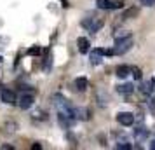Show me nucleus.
<instances>
[{
    "mask_svg": "<svg viewBox=\"0 0 155 150\" xmlns=\"http://www.w3.org/2000/svg\"><path fill=\"white\" fill-rule=\"evenodd\" d=\"M40 52H42V49H40L38 45H35V47H30V49H28V54H30V56H38Z\"/></svg>",
    "mask_w": 155,
    "mask_h": 150,
    "instance_id": "obj_18",
    "label": "nucleus"
},
{
    "mask_svg": "<svg viewBox=\"0 0 155 150\" xmlns=\"http://www.w3.org/2000/svg\"><path fill=\"white\" fill-rule=\"evenodd\" d=\"M152 82H153V86H155V77H153V79H152Z\"/></svg>",
    "mask_w": 155,
    "mask_h": 150,
    "instance_id": "obj_26",
    "label": "nucleus"
},
{
    "mask_svg": "<svg viewBox=\"0 0 155 150\" xmlns=\"http://www.w3.org/2000/svg\"><path fill=\"white\" fill-rule=\"evenodd\" d=\"M18 105H19V108H23V110L31 108L33 107V96H31V94H23L21 98H19V101H18Z\"/></svg>",
    "mask_w": 155,
    "mask_h": 150,
    "instance_id": "obj_6",
    "label": "nucleus"
},
{
    "mask_svg": "<svg viewBox=\"0 0 155 150\" xmlns=\"http://www.w3.org/2000/svg\"><path fill=\"white\" fill-rule=\"evenodd\" d=\"M87 86H89V80L85 79V77H78V79H75V87H77L78 91H85Z\"/></svg>",
    "mask_w": 155,
    "mask_h": 150,
    "instance_id": "obj_13",
    "label": "nucleus"
},
{
    "mask_svg": "<svg viewBox=\"0 0 155 150\" xmlns=\"http://www.w3.org/2000/svg\"><path fill=\"white\" fill-rule=\"evenodd\" d=\"M131 72H133V77H134V79L141 80V75H143V73H141V70L138 68V66H131Z\"/></svg>",
    "mask_w": 155,
    "mask_h": 150,
    "instance_id": "obj_15",
    "label": "nucleus"
},
{
    "mask_svg": "<svg viewBox=\"0 0 155 150\" xmlns=\"http://www.w3.org/2000/svg\"><path fill=\"white\" fill-rule=\"evenodd\" d=\"M134 138H136V142H145L148 138V129L147 128H138L134 131Z\"/></svg>",
    "mask_w": 155,
    "mask_h": 150,
    "instance_id": "obj_11",
    "label": "nucleus"
},
{
    "mask_svg": "<svg viewBox=\"0 0 155 150\" xmlns=\"http://www.w3.org/2000/svg\"><path fill=\"white\" fill-rule=\"evenodd\" d=\"M117 148H120V150H129V148H131V143L120 142V143H117Z\"/></svg>",
    "mask_w": 155,
    "mask_h": 150,
    "instance_id": "obj_20",
    "label": "nucleus"
},
{
    "mask_svg": "<svg viewBox=\"0 0 155 150\" xmlns=\"http://www.w3.org/2000/svg\"><path fill=\"white\" fill-rule=\"evenodd\" d=\"M99 9H110V0H96Z\"/></svg>",
    "mask_w": 155,
    "mask_h": 150,
    "instance_id": "obj_16",
    "label": "nucleus"
},
{
    "mask_svg": "<svg viewBox=\"0 0 155 150\" xmlns=\"http://www.w3.org/2000/svg\"><path fill=\"white\" fill-rule=\"evenodd\" d=\"M115 73H117L119 79H127V75L131 73V66H127V65H119L117 70H115Z\"/></svg>",
    "mask_w": 155,
    "mask_h": 150,
    "instance_id": "obj_9",
    "label": "nucleus"
},
{
    "mask_svg": "<svg viewBox=\"0 0 155 150\" xmlns=\"http://www.w3.org/2000/svg\"><path fill=\"white\" fill-rule=\"evenodd\" d=\"M150 148L155 150V140H152V142H150Z\"/></svg>",
    "mask_w": 155,
    "mask_h": 150,
    "instance_id": "obj_24",
    "label": "nucleus"
},
{
    "mask_svg": "<svg viewBox=\"0 0 155 150\" xmlns=\"http://www.w3.org/2000/svg\"><path fill=\"white\" fill-rule=\"evenodd\" d=\"M82 26L87 28L91 33H96V32L103 26V19H98V18H91V16H89V18H84V19H82Z\"/></svg>",
    "mask_w": 155,
    "mask_h": 150,
    "instance_id": "obj_2",
    "label": "nucleus"
},
{
    "mask_svg": "<svg viewBox=\"0 0 155 150\" xmlns=\"http://www.w3.org/2000/svg\"><path fill=\"white\" fill-rule=\"evenodd\" d=\"M77 45H78V52H82V54H85V52L91 51V42H89V38H85V37H80V38H78Z\"/></svg>",
    "mask_w": 155,
    "mask_h": 150,
    "instance_id": "obj_8",
    "label": "nucleus"
},
{
    "mask_svg": "<svg viewBox=\"0 0 155 150\" xmlns=\"http://www.w3.org/2000/svg\"><path fill=\"white\" fill-rule=\"evenodd\" d=\"M150 101H152V107L155 108V96H153V98H152V100H150Z\"/></svg>",
    "mask_w": 155,
    "mask_h": 150,
    "instance_id": "obj_25",
    "label": "nucleus"
},
{
    "mask_svg": "<svg viewBox=\"0 0 155 150\" xmlns=\"http://www.w3.org/2000/svg\"><path fill=\"white\" fill-rule=\"evenodd\" d=\"M133 47V37H124V38H117V44L112 47L113 54H126L127 51Z\"/></svg>",
    "mask_w": 155,
    "mask_h": 150,
    "instance_id": "obj_1",
    "label": "nucleus"
},
{
    "mask_svg": "<svg viewBox=\"0 0 155 150\" xmlns=\"http://www.w3.org/2000/svg\"><path fill=\"white\" fill-rule=\"evenodd\" d=\"M140 4L145 7H152V5H155V0H140Z\"/></svg>",
    "mask_w": 155,
    "mask_h": 150,
    "instance_id": "obj_21",
    "label": "nucleus"
},
{
    "mask_svg": "<svg viewBox=\"0 0 155 150\" xmlns=\"http://www.w3.org/2000/svg\"><path fill=\"white\" fill-rule=\"evenodd\" d=\"M136 14H138V9H136V7H131L129 11H126V12H124V18L127 19V18H131V16H136Z\"/></svg>",
    "mask_w": 155,
    "mask_h": 150,
    "instance_id": "obj_19",
    "label": "nucleus"
},
{
    "mask_svg": "<svg viewBox=\"0 0 155 150\" xmlns=\"http://www.w3.org/2000/svg\"><path fill=\"white\" fill-rule=\"evenodd\" d=\"M31 148H33V150H40V148H42V147H40V145H38V143H35V145H33V147H31Z\"/></svg>",
    "mask_w": 155,
    "mask_h": 150,
    "instance_id": "obj_23",
    "label": "nucleus"
},
{
    "mask_svg": "<svg viewBox=\"0 0 155 150\" xmlns=\"http://www.w3.org/2000/svg\"><path fill=\"white\" fill-rule=\"evenodd\" d=\"M0 100L4 101V103L12 105V103H16V94L12 93L11 89H2V91H0Z\"/></svg>",
    "mask_w": 155,
    "mask_h": 150,
    "instance_id": "obj_5",
    "label": "nucleus"
},
{
    "mask_svg": "<svg viewBox=\"0 0 155 150\" xmlns=\"http://www.w3.org/2000/svg\"><path fill=\"white\" fill-rule=\"evenodd\" d=\"M117 91H119L120 94H133L134 86L131 84V82H127V84H120V86H117Z\"/></svg>",
    "mask_w": 155,
    "mask_h": 150,
    "instance_id": "obj_12",
    "label": "nucleus"
},
{
    "mask_svg": "<svg viewBox=\"0 0 155 150\" xmlns=\"http://www.w3.org/2000/svg\"><path fill=\"white\" fill-rule=\"evenodd\" d=\"M2 148L4 150H12V147H11V145H2Z\"/></svg>",
    "mask_w": 155,
    "mask_h": 150,
    "instance_id": "obj_22",
    "label": "nucleus"
},
{
    "mask_svg": "<svg viewBox=\"0 0 155 150\" xmlns=\"http://www.w3.org/2000/svg\"><path fill=\"white\" fill-rule=\"evenodd\" d=\"M140 93L141 94H152L153 93V82H152V80H145V82H141Z\"/></svg>",
    "mask_w": 155,
    "mask_h": 150,
    "instance_id": "obj_10",
    "label": "nucleus"
},
{
    "mask_svg": "<svg viewBox=\"0 0 155 150\" xmlns=\"http://www.w3.org/2000/svg\"><path fill=\"white\" fill-rule=\"evenodd\" d=\"M124 4L126 2H122V0H110V9H120L124 7Z\"/></svg>",
    "mask_w": 155,
    "mask_h": 150,
    "instance_id": "obj_14",
    "label": "nucleus"
},
{
    "mask_svg": "<svg viewBox=\"0 0 155 150\" xmlns=\"http://www.w3.org/2000/svg\"><path fill=\"white\" fill-rule=\"evenodd\" d=\"M103 54H105V49H92L91 54H89V59H91V63L96 66L103 61Z\"/></svg>",
    "mask_w": 155,
    "mask_h": 150,
    "instance_id": "obj_4",
    "label": "nucleus"
},
{
    "mask_svg": "<svg viewBox=\"0 0 155 150\" xmlns=\"http://www.w3.org/2000/svg\"><path fill=\"white\" fill-rule=\"evenodd\" d=\"M54 105H56L59 110H68L70 108V103H68V100L64 98V96H61V94H54Z\"/></svg>",
    "mask_w": 155,
    "mask_h": 150,
    "instance_id": "obj_7",
    "label": "nucleus"
},
{
    "mask_svg": "<svg viewBox=\"0 0 155 150\" xmlns=\"http://www.w3.org/2000/svg\"><path fill=\"white\" fill-rule=\"evenodd\" d=\"M129 35H131V33H129V32H126V30H120V32H115V33H113L115 40H117V38H124V37H129Z\"/></svg>",
    "mask_w": 155,
    "mask_h": 150,
    "instance_id": "obj_17",
    "label": "nucleus"
},
{
    "mask_svg": "<svg viewBox=\"0 0 155 150\" xmlns=\"http://www.w3.org/2000/svg\"><path fill=\"white\" fill-rule=\"evenodd\" d=\"M117 121H119V124H122V126H133L134 124V114H129V112H120L119 115H117Z\"/></svg>",
    "mask_w": 155,
    "mask_h": 150,
    "instance_id": "obj_3",
    "label": "nucleus"
}]
</instances>
